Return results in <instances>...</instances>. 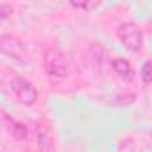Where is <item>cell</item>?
Listing matches in <instances>:
<instances>
[{"label":"cell","mask_w":152,"mask_h":152,"mask_svg":"<svg viewBox=\"0 0 152 152\" xmlns=\"http://www.w3.org/2000/svg\"><path fill=\"white\" fill-rule=\"evenodd\" d=\"M43 66H45V72L54 79H63L68 75V70H70V64H68V59L66 56L57 50V48H48L43 56Z\"/></svg>","instance_id":"6da1fadb"},{"label":"cell","mask_w":152,"mask_h":152,"mask_svg":"<svg viewBox=\"0 0 152 152\" xmlns=\"http://www.w3.org/2000/svg\"><path fill=\"white\" fill-rule=\"evenodd\" d=\"M118 38L122 41V45L131 50V52H136L143 47V34L140 31V27L132 22H127L124 25H120L118 29Z\"/></svg>","instance_id":"7a4b0ae2"},{"label":"cell","mask_w":152,"mask_h":152,"mask_svg":"<svg viewBox=\"0 0 152 152\" xmlns=\"http://www.w3.org/2000/svg\"><path fill=\"white\" fill-rule=\"evenodd\" d=\"M11 90L16 95V99L25 106H32L38 99V91L32 86V83H29L27 79H22V77H15L11 81Z\"/></svg>","instance_id":"3957f363"},{"label":"cell","mask_w":152,"mask_h":152,"mask_svg":"<svg viewBox=\"0 0 152 152\" xmlns=\"http://www.w3.org/2000/svg\"><path fill=\"white\" fill-rule=\"evenodd\" d=\"M111 68H113V72L118 75L124 83H129V81L134 77V72H132L131 63H129L127 59H124V57H115V59L111 61Z\"/></svg>","instance_id":"277c9868"},{"label":"cell","mask_w":152,"mask_h":152,"mask_svg":"<svg viewBox=\"0 0 152 152\" xmlns=\"http://www.w3.org/2000/svg\"><path fill=\"white\" fill-rule=\"evenodd\" d=\"M90 56H91L93 64L99 66V68H104V66L109 63V59H107V52H106L102 47H99V45H93V47L90 48Z\"/></svg>","instance_id":"5b68a950"},{"label":"cell","mask_w":152,"mask_h":152,"mask_svg":"<svg viewBox=\"0 0 152 152\" xmlns=\"http://www.w3.org/2000/svg\"><path fill=\"white\" fill-rule=\"evenodd\" d=\"M36 136H38V147H39V150H41V152H47V150L52 147V134H50V129H48V127H38Z\"/></svg>","instance_id":"8992f818"},{"label":"cell","mask_w":152,"mask_h":152,"mask_svg":"<svg viewBox=\"0 0 152 152\" xmlns=\"http://www.w3.org/2000/svg\"><path fill=\"white\" fill-rule=\"evenodd\" d=\"M140 75H141L143 84H145V86H148V83H150V61H145V63H143Z\"/></svg>","instance_id":"52a82bcc"},{"label":"cell","mask_w":152,"mask_h":152,"mask_svg":"<svg viewBox=\"0 0 152 152\" xmlns=\"http://www.w3.org/2000/svg\"><path fill=\"white\" fill-rule=\"evenodd\" d=\"M72 6L77 9H95L99 2H72Z\"/></svg>","instance_id":"ba28073f"},{"label":"cell","mask_w":152,"mask_h":152,"mask_svg":"<svg viewBox=\"0 0 152 152\" xmlns=\"http://www.w3.org/2000/svg\"><path fill=\"white\" fill-rule=\"evenodd\" d=\"M11 11H13V7L7 6V4H2V6H0V23H2V22L11 15Z\"/></svg>","instance_id":"9c48e42d"}]
</instances>
